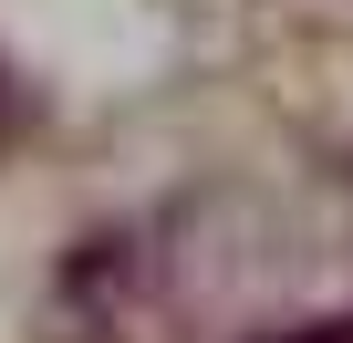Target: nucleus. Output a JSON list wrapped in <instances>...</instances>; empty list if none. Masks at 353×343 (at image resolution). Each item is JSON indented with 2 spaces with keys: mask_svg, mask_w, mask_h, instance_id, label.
Listing matches in <instances>:
<instances>
[{
  "mask_svg": "<svg viewBox=\"0 0 353 343\" xmlns=\"http://www.w3.org/2000/svg\"><path fill=\"white\" fill-rule=\"evenodd\" d=\"M301 343H353V322H322V333H301Z\"/></svg>",
  "mask_w": 353,
  "mask_h": 343,
  "instance_id": "1",
  "label": "nucleus"
}]
</instances>
